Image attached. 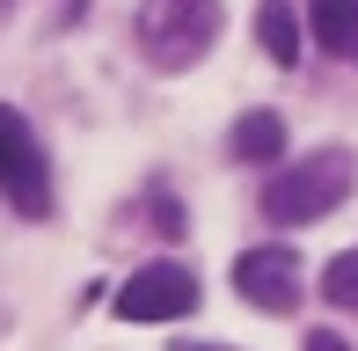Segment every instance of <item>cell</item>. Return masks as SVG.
Segmentation results:
<instances>
[{"label": "cell", "instance_id": "6da1fadb", "mask_svg": "<svg viewBox=\"0 0 358 351\" xmlns=\"http://www.w3.org/2000/svg\"><path fill=\"white\" fill-rule=\"evenodd\" d=\"M351 154L344 147H315L307 162H285L278 176L264 183V220H278V227H315V220H329L336 205L351 198Z\"/></svg>", "mask_w": 358, "mask_h": 351}, {"label": "cell", "instance_id": "7a4b0ae2", "mask_svg": "<svg viewBox=\"0 0 358 351\" xmlns=\"http://www.w3.org/2000/svg\"><path fill=\"white\" fill-rule=\"evenodd\" d=\"M213 37H220V0H146L139 8V52L161 73L198 66Z\"/></svg>", "mask_w": 358, "mask_h": 351}, {"label": "cell", "instance_id": "3957f363", "mask_svg": "<svg viewBox=\"0 0 358 351\" xmlns=\"http://www.w3.org/2000/svg\"><path fill=\"white\" fill-rule=\"evenodd\" d=\"M0 198H8L22 220L52 213V169H44V147H37V132L22 124V110H8V103H0Z\"/></svg>", "mask_w": 358, "mask_h": 351}, {"label": "cell", "instance_id": "277c9868", "mask_svg": "<svg viewBox=\"0 0 358 351\" xmlns=\"http://www.w3.org/2000/svg\"><path fill=\"white\" fill-rule=\"evenodd\" d=\"M198 308V278H190V264H139L132 278L117 285V315L124 322H183V315Z\"/></svg>", "mask_w": 358, "mask_h": 351}, {"label": "cell", "instance_id": "5b68a950", "mask_svg": "<svg viewBox=\"0 0 358 351\" xmlns=\"http://www.w3.org/2000/svg\"><path fill=\"white\" fill-rule=\"evenodd\" d=\"M234 293L249 300V308H264V315H292L300 308V257H292V249H241L234 257Z\"/></svg>", "mask_w": 358, "mask_h": 351}, {"label": "cell", "instance_id": "8992f818", "mask_svg": "<svg viewBox=\"0 0 358 351\" xmlns=\"http://www.w3.org/2000/svg\"><path fill=\"white\" fill-rule=\"evenodd\" d=\"M227 154H234V162H249V169L285 162V117H278V110H241L234 132H227Z\"/></svg>", "mask_w": 358, "mask_h": 351}, {"label": "cell", "instance_id": "52a82bcc", "mask_svg": "<svg viewBox=\"0 0 358 351\" xmlns=\"http://www.w3.org/2000/svg\"><path fill=\"white\" fill-rule=\"evenodd\" d=\"M307 22H315V44L336 59H358V0H307Z\"/></svg>", "mask_w": 358, "mask_h": 351}, {"label": "cell", "instance_id": "ba28073f", "mask_svg": "<svg viewBox=\"0 0 358 351\" xmlns=\"http://www.w3.org/2000/svg\"><path fill=\"white\" fill-rule=\"evenodd\" d=\"M256 44H264V59H278V66L300 59V15H292V0H264V8H256Z\"/></svg>", "mask_w": 358, "mask_h": 351}, {"label": "cell", "instance_id": "9c48e42d", "mask_svg": "<svg viewBox=\"0 0 358 351\" xmlns=\"http://www.w3.org/2000/svg\"><path fill=\"white\" fill-rule=\"evenodd\" d=\"M322 300H329V308H351V315H358V249L329 257V271H322Z\"/></svg>", "mask_w": 358, "mask_h": 351}, {"label": "cell", "instance_id": "30bf717a", "mask_svg": "<svg viewBox=\"0 0 358 351\" xmlns=\"http://www.w3.org/2000/svg\"><path fill=\"white\" fill-rule=\"evenodd\" d=\"M307 351H351V344L336 337V329H307Z\"/></svg>", "mask_w": 358, "mask_h": 351}, {"label": "cell", "instance_id": "8fae6325", "mask_svg": "<svg viewBox=\"0 0 358 351\" xmlns=\"http://www.w3.org/2000/svg\"><path fill=\"white\" fill-rule=\"evenodd\" d=\"M183 351H220V344H183Z\"/></svg>", "mask_w": 358, "mask_h": 351}, {"label": "cell", "instance_id": "7c38bea8", "mask_svg": "<svg viewBox=\"0 0 358 351\" xmlns=\"http://www.w3.org/2000/svg\"><path fill=\"white\" fill-rule=\"evenodd\" d=\"M0 8H8V0H0Z\"/></svg>", "mask_w": 358, "mask_h": 351}]
</instances>
